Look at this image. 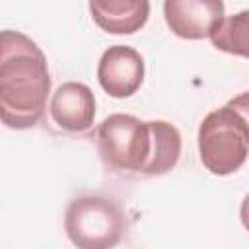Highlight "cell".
Instances as JSON below:
<instances>
[{"mask_svg": "<svg viewBox=\"0 0 249 249\" xmlns=\"http://www.w3.org/2000/svg\"><path fill=\"white\" fill-rule=\"evenodd\" d=\"M97 148L113 171L152 177L177 165L181 134L165 121H140L115 113L97 126Z\"/></svg>", "mask_w": 249, "mask_h": 249, "instance_id": "cell-1", "label": "cell"}, {"mask_svg": "<svg viewBox=\"0 0 249 249\" xmlns=\"http://www.w3.org/2000/svg\"><path fill=\"white\" fill-rule=\"evenodd\" d=\"M51 76L43 51L27 35H0V119L10 128L35 126L47 107Z\"/></svg>", "mask_w": 249, "mask_h": 249, "instance_id": "cell-2", "label": "cell"}, {"mask_svg": "<svg viewBox=\"0 0 249 249\" xmlns=\"http://www.w3.org/2000/svg\"><path fill=\"white\" fill-rule=\"evenodd\" d=\"M198 154L214 175L237 171L249 156V128L230 105L208 113L198 126Z\"/></svg>", "mask_w": 249, "mask_h": 249, "instance_id": "cell-3", "label": "cell"}, {"mask_svg": "<svg viewBox=\"0 0 249 249\" xmlns=\"http://www.w3.org/2000/svg\"><path fill=\"white\" fill-rule=\"evenodd\" d=\"M64 228L76 247L105 249L121 241L126 224L117 202L99 195H86L68 204Z\"/></svg>", "mask_w": 249, "mask_h": 249, "instance_id": "cell-4", "label": "cell"}, {"mask_svg": "<svg viewBox=\"0 0 249 249\" xmlns=\"http://www.w3.org/2000/svg\"><path fill=\"white\" fill-rule=\"evenodd\" d=\"M163 16L177 37L206 39L224 19V0H163Z\"/></svg>", "mask_w": 249, "mask_h": 249, "instance_id": "cell-5", "label": "cell"}, {"mask_svg": "<svg viewBox=\"0 0 249 249\" xmlns=\"http://www.w3.org/2000/svg\"><path fill=\"white\" fill-rule=\"evenodd\" d=\"M99 86L111 97H128L136 93L144 80V60L138 51L126 45L109 47L97 64Z\"/></svg>", "mask_w": 249, "mask_h": 249, "instance_id": "cell-6", "label": "cell"}, {"mask_svg": "<svg viewBox=\"0 0 249 249\" xmlns=\"http://www.w3.org/2000/svg\"><path fill=\"white\" fill-rule=\"evenodd\" d=\"M53 121L70 132H84L93 124L95 117V97L93 91L80 82L62 84L51 99Z\"/></svg>", "mask_w": 249, "mask_h": 249, "instance_id": "cell-7", "label": "cell"}, {"mask_svg": "<svg viewBox=\"0 0 249 249\" xmlns=\"http://www.w3.org/2000/svg\"><path fill=\"white\" fill-rule=\"evenodd\" d=\"M89 14L103 31L130 35L146 25L150 0H89Z\"/></svg>", "mask_w": 249, "mask_h": 249, "instance_id": "cell-8", "label": "cell"}, {"mask_svg": "<svg viewBox=\"0 0 249 249\" xmlns=\"http://www.w3.org/2000/svg\"><path fill=\"white\" fill-rule=\"evenodd\" d=\"M210 41L218 51L249 58V10L224 18L212 31Z\"/></svg>", "mask_w": 249, "mask_h": 249, "instance_id": "cell-9", "label": "cell"}, {"mask_svg": "<svg viewBox=\"0 0 249 249\" xmlns=\"http://www.w3.org/2000/svg\"><path fill=\"white\" fill-rule=\"evenodd\" d=\"M228 105L243 117V121H245V124H247V128H249V91L239 93L237 97L230 99V101H228Z\"/></svg>", "mask_w": 249, "mask_h": 249, "instance_id": "cell-10", "label": "cell"}, {"mask_svg": "<svg viewBox=\"0 0 249 249\" xmlns=\"http://www.w3.org/2000/svg\"><path fill=\"white\" fill-rule=\"evenodd\" d=\"M239 218H241V224H243V228L249 231V195H247V196L243 198V202H241Z\"/></svg>", "mask_w": 249, "mask_h": 249, "instance_id": "cell-11", "label": "cell"}]
</instances>
